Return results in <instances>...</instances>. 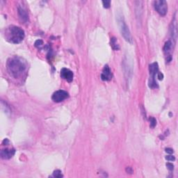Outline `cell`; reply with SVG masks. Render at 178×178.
<instances>
[{
    "mask_svg": "<svg viewBox=\"0 0 178 178\" xmlns=\"http://www.w3.org/2000/svg\"><path fill=\"white\" fill-rule=\"evenodd\" d=\"M157 77H158L159 80H162L163 78V74L161 73V72H158V73H157Z\"/></svg>",
    "mask_w": 178,
    "mask_h": 178,
    "instance_id": "ffe728a7",
    "label": "cell"
},
{
    "mask_svg": "<svg viewBox=\"0 0 178 178\" xmlns=\"http://www.w3.org/2000/svg\"><path fill=\"white\" fill-rule=\"evenodd\" d=\"M177 20H176V18H174V19L172 22L171 24V36H173V38L174 40H176V38H177Z\"/></svg>",
    "mask_w": 178,
    "mask_h": 178,
    "instance_id": "7c38bea8",
    "label": "cell"
},
{
    "mask_svg": "<svg viewBox=\"0 0 178 178\" xmlns=\"http://www.w3.org/2000/svg\"><path fill=\"white\" fill-rule=\"evenodd\" d=\"M7 70L13 77L15 79L22 78L27 70V63L21 57L11 58L7 61Z\"/></svg>",
    "mask_w": 178,
    "mask_h": 178,
    "instance_id": "6da1fadb",
    "label": "cell"
},
{
    "mask_svg": "<svg viewBox=\"0 0 178 178\" xmlns=\"http://www.w3.org/2000/svg\"><path fill=\"white\" fill-rule=\"evenodd\" d=\"M154 7L156 11L161 15L164 16L168 12V5L164 0H157L154 1Z\"/></svg>",
    "mask_w": 178,
    "mask_h": 178,
    "instance_id": "5b68a950",
    "label": "cell"
},
{
    "mask_svg": "<svg viewBox=\"0 0 178 178\" xmlns=\"http://www.w3.org/2000/svg\"><path fill=\"white\" fill-rule=\"evenodd\" d=\"M166 166L168 168V169L169 171H172L174 169V165H173V163H166Z\"/></svg>",
    "mask_w": 178,
    "mask_h": 178,
    "instance_id": "d6986e66",
    "label": "cell"
},
{
    "mask_svg": "<svg viewBox=\"0 0 178 178\" xmlns=\"http://www.w3.org/2000/svg\"><path fill=\"white\" fill-rule=\"evenodd\" d=\"M43 44V40H38L36 41V43H35V46L37 47H40Z\"/></svg>",
    "mask_w": 178,
    "mask_h": 178,
    "instance_id": "ac0fdd59",
    "label": "cell"
},
{
    "mask_svg": "<svg viewBox=\"0 0 178 178\" xmlns=\"http://www.w3.org/2000/svg\"><path fill=\"white\" fill-rule=\"evenodd\" d=\"M6 38L9 43L18 44L24 38V32L23 29L17 26H10L6 30Z\"/></svg>",
    "mask_w": 178,
    "mask_h": 178,
    "instance_id": "7a4b0ae2",
    "label": "cell"
},
{
    "mask_svg": "<svg viewBox=\"0 0 178 178\" xmlns=\"http://www.w3.org/2000/svg\"><path fill=\"white\" fill-rule=\"evenodd\" d=\"M52 176L53 177H57V178H61L63 177V174H62V172L60 171V170H56V171H54Z\"/></svg>",
    "mask_w": 178,
    "mask_h": 178,
    "instance_id": "5bb4252c",
    "label": "cell"
},
{
    "mask_svg": "<svg viewBox=\"0 0 178 178\" xmlns=\"http://www.w3.org/2000/svg\"><path fill=\"white\" fill-rule=\"evenodd\" d=\"M126 171H127V173H129V174L133 173V170H132L131 167H127V168H126Z\"/></svg>",
    "mask_w": 178,
    "mask_h": 178,
    "instance_id": "44dd1931",
    "label": "cell"
},
{
    "mask_svg": "<svg viewBox=\"0 0 178 178\" xmlns=\"http://www.w3.org/2000/svg\"><path fill=\"white\" fill-rule=\"evenodd\" d=\"M101 79L103 81H110L112 79V72L108 65H106L104 67L101 74Z\"/></svg>",
    "mask_w": 178,
    "mask_h": 178,
    "instance_id": "ba28073f",
    "label": "cell"
},
{
    "mask_svg": "<svg viewBox=\"0 0 178 178\" xmlns=\"http://www.w3.org/2000/svg\"><path fill=\"white\" fill-rule=\"evenodd\" d=\"M111 46L114 50H119L120 46L117 43V39L114 38V37L111 38Z\"/></svg>",
    "mask_w": 178,
    "mask_h": 178,
    "instance_id": "4fadbf2b",
    "label": "cell"
},
{
    "mask_svg": "<svg viewBox=\"0 0 178 178\" xmlns=\"http://www.w3.org/2000/svg\"><path fill=\"white\" fill-rule=\"evenodd\" d=\"M102 4L105 9H109L111 6V1H107V0L106 1H103Z\"/></svg>",
    "mask_w": 178,
    "mask_h": 178,
    "instance_id": "2e32d148",
    "label": "cell"
},
{
    "mask_svg": "<svg viewBox=\"0 0 178 178\" xmlns=\"http://www.w3.org/2000/svg\"><path fill=\"white\" fill-rule=\"evenodd\" d=\"M165 159L170 161H173L175 160V157L173 156V155H168V156L165 157Z\"/></svg>",
    "mask_w": 178,
    "mask_h": 178,
    "instance_id": "e0dca14e",
    "label": "cell"
},
{
    "mask_svg": "<svg viewBox=\"0 0 178 178\" xmlns=\"http://www.w3.org/2000/svg\"><path fill=\"white\" fill-rule=\"evenodd\" d=\"M165 152H166L167 153H168V154H173V153L174 152V151L173 149H171V148H166L165 149Z\"/></svg>",
    "mask_w": 178,
    "mask_h": 178,
    "instance_id": "7402d4cb",
    "label": "cell"
},
{
    "mask_svg": "<svg viewBox=\"0 0 178 178\" xmlns=\"http://www.w3.org/2000/svg\"><path fill=\"white\" fill-rule=\"evenodd\" d=\"M118 25H119L120 30H121L122 36H123V37L125 38V40L126 41H127L128 43H132L133 39H132L131 33H130V31L129 29V27H128V26L127 25V24H126V22L125 21V19H124L123 15H118Z\"/></svg>",
    "mask_w": 178,
    "mask_h": 178,
    "instance_id": "3957f363",
    "label": "cell"
},
{
    "mask_svg": "<svg viewBox=\"0 0 178 178\" xmlns=\"http://www.w3.org/2000/svg\"><path fill=\"white\" fill-rule=\"evenodd\" d=\"M15 150L14 149H4L1 151V157L3 159H9L15 154Z\"/></svg>",
    "mask_w": 178,
    "mask_h": 178,
    "instance_id": "30bf717a",
    "label": "cell"
},
{
    "mask_svg": "<svg viewBox=\"0 0 178 178\" xmlns=\"http://www.w3.org/2000/svg\"><path fill=\"white\" fill-rule=\"evenodd\" d=\"M61 76L68 82H71L73 79V72L68 68H63L61 70Z\"/></svg>",
    "mask_w": 178,
    "mask_h": 178,
    "instance_id": "52a82bcc",
    "label": "cell"
},
{
    "mask_svg": "<svg viewBox=\"0 0 178 178\" xmlns=\"http://www.w3.org/2000/svg\"><path fill=\"white\" fill-rule=\"evenodd\" d=\"M18 14H19V16L22 21H23L24 23L27 22L29 20V15L26 10L23 7H20V6L18 7Z\"/></svg>",
    "mask_w": 178,
    "mask_h": 178,
    "instance_id": "8fae6325",
    "label": "cell"
},
{
    "mask_svg": "<svg viewBox=\"0 0 178 178\" xmlns=\"http://www.w3.org/2000/svg\"><path fill=\"white\" fill-rule=\"evenodd\" d=\"M149 70H150V77L149 79V87L151 88H155L157 86V83L155 80V75L158 73L159 72V66L157 63H153L150 65L149 67Z\"/></svg>",
    "mask_w": 178,
    "mask_h": 178,
    "instance_id": "277c9868",
    "label": "cell"
},
{
    "mask_svg": "<svg viewBox=\"0 0 178 178\" xmlns=\"http://www.w3.org/2000/svg\"><path fill=\"white\" fill-rule=\"evenodd\" d=\"M9 143V139H7V138H5V139L4 140V141H3V145H8Z\"/></svg>",
    "mask_w": 178,
    "mask_h": 178,
    "instance_id": "603a6c76",
    "label": "cell"
},
{
    "mask_svg": "<svg viewBox=\"0 0 178 178\" xmlns=\"http://www.w3.org/2000/svg\"><path fill=\"white\" fill-rule=\"evenodd\" d=\"M172 42L171 40H168L165 42L164 47H163V51L165 54V57H166V61L171 62L172 61V56L171 54V50L172 49Z\"/></svg>",
    "mask_w": 178,
    "mask_h": 178,
    "instance_id": "9c48e42d",
    "label": "cell"
},
{
    "mask_svg": "<svg viewBox=\"0 0 178 178\" xmlns=\"http://www.w3.org/2000/svg\"><path fill=\"white\" fill-rule=\"evenodd\" d=\"M150 127L152 128H154L157 125V121L154 118L150 117Z\"/></svg>",
    "mask_w": 178,
    "mask_h": 178,
    "instance_id": "9a60e30c",
    "label": "cell"
},
{
    "mask_svg": "<svg viewBox=\"0 0 178 178\" xmlns=\"http://www.w3.org/2000/svg\"><path fill=\"white\" fill-rule=\"evenodd\" d=\"M68 96H69V95H68V92H66L65 90H59L54 93L52 97H51V99L55 102H61L62 101L65 100V99H67Z\"/></svg>",
    "mask_w": 178,
    "mask_h": 178,
    "instance_id": "8992f818",
    "label": "cell"
}]
</instances>
